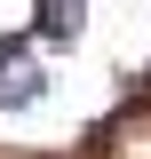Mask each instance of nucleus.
<instances>
[{"mask_svg": "<svg viewBox=\"0 0 151 159\" xmlns=\"http://www.w3.org/2000/svg\"><path fill=\"white\" fill-rule=\"evenodd\" d=\"M48 96V72L32 64V32H8L0 40V111H32Z\"/></svg>", "mask_w": 151, "mask_h": 159, "instance_id": "1", "label": "nucleus"}, {"mask_svg": "<svg viewBox=\"0 0 151 159\" xmlns=\"http://www.w3.org/2000/svg\"><path fill=\"white\" fill-rule=\"evenodd\" d=\"M80 32H88V0H40L32 40H48V48H72Z\"/></svg>", "mask_w": 151, "mask_h": 159, "instance_id": "2", "label": "nucleus"}]
</instances>
